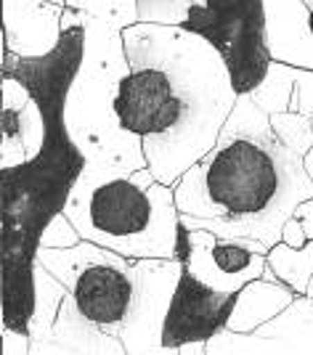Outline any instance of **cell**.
Wrapping results in <instances>:
<instances>
[{
	"mask_svg": "<svg viewBox=\"0 0 313 355\" xmlns=\"http://www.w3.org/2000/svg\"><path fill=\"white\" fill-rule=\"evenodd\" d=\"M192 0H138V21L180 27L192 14Z\"/></svg>",
	"mask_w": 313,
	"mask_h": 355,
	"instance_id": "603a6c76",
	"label": "cell"
},
{
	"mask_svg": "<svg viewBox=\"0 0 313 355\" xmlns=\"http://www.w3.org/2000/svg\"><path fill=\"white\" fill-rule=\"evenodd\" d=\"M289 112L313 117V69H300L289 98Z\"/></svg>",
	"mask_w": 313,
	"mask_h": 355,
	"instance_id": "d4e9b609",
	"label": "cell"
},
{
	"mask_svg": "<svg viewBox=\"0 0 313 355\" xmlns=\"http://www.w3.org/2000/svg\"><path fill=\"white\" fill-rule=\"evenodd\" d=\"M135 266L138 284L119 340L128 355H164V318L176 295L183 263L176 257H138Z\"/></svg>",
	"mask_w": 313,
	"mask_h": 355,
	"instance_id": "ba28073f",
	"label": "cell"
},
{
	"mask_svg": "<svg viewBox=\"0 0 313 355\" xmlns=\"http://www.w3.org/2000/svg\"><path fill=\"white\" fill-rule=\"evenodd\" d=\"M208 355H287V345L260 331L221 329L208 340Z\"/></svg>",
	"mask_w": 313,
	"mask_h": 355,
	"instance_id": "d6986e66",
	"label": "cell"
},
{
	"mask_svg": "<svg viewBox=\"0 0 313 355\" xmlns=\"http://www.w3.org/2000/svg\"><path fill=\"white\" fill-rule=\"evenodd\" d=\"M202 284L226 295H237L255 279L263 276L269 254L247 250L244 244L223 239L205 228L192 231V250L183 263Z\"/></svg>",
	"mask_w": 313,
	"mask_h": 355,
	"instance_id": "30bf717a",
	"label": "cell"
},
{
	"mask_svg": "<svg viewBox=\"0 0 313 355\" xmlns=\"http://www.w3.org/2000/svg\"><path fill=\"white\" fill-rule=\"evenodd\" d=\"M287 345V355H313V300L298 295L276 318L255 329Z\"/></svg>",
	"mask_w": 313,
	"mask_h": 355,
	"instance_id": "2e32d148",
	"label": "cell"
},
{
	"mask_svg": "<svg viewBox=\"0 0 313 355\" xmlns=\"http://www.w3.org/2000/svg\"><path fill=\"white\" fill-rule=\"evenodd\" d=\"M269 266L298 295H305L313 276V239H308L305 247H289L284 241L273 244L269 250Z\"/></svg>",
	"mask_w": 313,
	"mask_h": 355,
	"instance_id": "ac0fdd59",
	"label": "cell"
},
{
	"mask_svg": "<svg viewBox=\"0 0 313 355\" xmlns=\"http://www.w3.org/2000/svg\"><path fill=\"white\" fill-rule=\"evenodd\" d=\"M130 72L122 30L104 19L85 16V51L67 93L64 117L88 164L109 173L149 167L144 138L128 130L115 109L122 77Z\"/></svg>",
	"mask_w": 313,
	"mask_h": 355,
	"instance_id": "5b68a950",
	"label": "cell"
},
{
	"mask_svg": "<svg viewBox=\"0 0 313 355\" xmlns=\"http://www.w3.org/2000/svg\"><path fill=\"white\" fill-rule=\"evenodd\" d=\"M300 69L303 67H292V64H284V61H271L263 83L253 90V98L269 114L289 112V98H292V88H295Z\"/></svg>",
	"mask_w": 313,
	"mask_h": 355,
	"instance_id": "ffe728a7",
	"label": "cell"
},
{
	"mask_svg": "<svg viewBox=\"0 0 313 355\" xmlns=\"http://www.w3.org/2000/svg\"><path fill=\"white\" fill-rule=\"evenodd\" d=\"M64 212L83 239L130 260L176 257L180 220L176 189L162 183L151 167L109 173L85 162Z\"/></svg>",
	"mask_w": 313,
	"mask_h": 355,
	"instance_id": "277c9868",
	"label": "cell"
},
{
	"mask_svg": "<svg viewBox=\"0 0 313 355\" xmlns=\"http://www.w3.org/2000/svg\"><path fill=\"white\" fill-rule=\"evenodd\" d=\"M122 37L130 72L119 83L115 109L144 138L151 173L176 186L218 144L239 93L223 56L202 35L135 21Z\"/></svg>",
	"mask_w": 313,
	"mask_h": 355,
	"instance_id": "6da1fadb",
	"label": "cell"
},
{
	"mask_svg": "<svg viewBox=\"0 0 313 355\" xmlns=\"http://www.w3.org/2000/svg\"><path fill=\"white\" fill-rule=\"evenodd\" d=\"M303 3H305V6H308V8H313V0H303Z\"/></svg>",
	"mask_w": 313,
	"mask_h": 355,
	"instance_id": "836d02e7",
	"label": "cell"
},
{
	"mask_svg": "<svg viewBox=\"0 0 313 355\" xmlns=\"http://www.w3.org/2000/svg\"><path fill=\"white\" fill-rule=\"evenodd\" d=\"M80 241H83V236H80L77 225L67 218V212H59V215H53L51 223L43 228L40 247H56V250H64V247H75V244H80Z\"/></svg>",
	"mask_w": 313,
	"mask_h": 355,
	"instance_id": "cb8c5ba5",
	"label": "cell"
},
{
	"mask_svg": "<svg viewBox=\"0 0 313 355\" xmlns=\"http://www.w3.org/2000/svg\"><path fill=\"white\" fill-rule=\"evenodd\" d=\"M305 159V167H308V175H311V180H313V146H311V151L303 157Z\"/></svg>",
	"mask_w": 313,
	"mask_h": 355,
	"instance_id": "4dcf8cb0",
	"label": "cell"
},
{
	"mask_svg": "<svg viewBox=\"0 0 313 355\" xmlns=\"http://www.w3.org/2000/svg\"><path fill=\"white\" fill-rule=\"evenodd\" d=\"M183 30L202 35L223 56L237 93H253L271 67L266 0H208L192 6Z\"/></svg>",
	"mask_w": 313,
	"mask_h": 355,
	"instance_id": "52a82bcc",
	"label": "cell"
},
{
	"mask_svg": "<svg viewBox=\"0 0 313 355\" xmlns=\"http://www.w3.org/2000/svg\"><path fill=\"white\" fill-rule=\"evenodd\" d=\"M298 297V292L284 282H269V279H255L242 292H237V302L228 318V329L234 331H255L279 313Z\"/></svg>",
	"mask_w": 313,
	"mask_h": 355,
	"instance_id": "9a60e30c",
	"label": "cell"
},
{
	"mask_svg": "<svg viewBox=\"0 0 313 355\" xmlns=\"http://www.w3.org/2000/svg\"><path fill=\"white\" fill-rule=\"evenodd\" d=\"M85 51V27L64 30L45 56L0 51V74L19 77L45 117L40 154L0 170V326L24 329L35 311V263L43 228L64 205L85 170V154L69 135L64 106Z\"/></svg>",
	"mask_w": 313,
	"mask_h": 355,
	"instance_id": "7a4b0ae2",
	"label": "cell"
},
{
	"mask_svg": "<svg viewBox=\"0 0 313 355\" xmlns=\"http://www.w3.org/2000/svg\"><path fill=\"white\" fill-rule=\"evenodd\" d=\"M45 117L30 88L11 74H0V170L19 167L40 154Z\"/></svg>",
	"mask_w": 313,
	"mask_h": 355,
	"instance_id": "8fae6325",
	"label": "cell"
},
{
	"mask_svg": "<svg viewBox=\"0 0 313 355\" xmlns=\"http://www.w3.org/2000/svg\"><path fill=\"white\" fill-rule=\"evenodd\" d=\"M32 355H128V350L117 334L93 324L69 292L61 302L53 334L45 342H32Z\"/></svg>",
	"mask_w": 313,
	"mask_h": 355,
	"instance_id": "4fadbf2b",
	"label": "cell"
},
{
	"mask_svg": "<svg viewBox=\"0 0 313 355\" xmlns=\"http://www.w3.org/2000/svg\"><path fill=\"white\" fill-rule=\"evenodd\" d=\"M67 295H69L67 284L37 260L35 263V311H32L30 326H27L32 342H45L53 334V324L59 318L61 302L67 300Z\"/></svg>",
	"mask_w": 313,
	"mask_h": 355,
	"instance_id": "e0dca14e",
	"label": "cell"
},
{
	"mask_svg": "<svg viewBox=\"0 0 313 355\" xmlns=\"http://www.w3.org/2000/svg\"><path fill=\"white\" fill-rule=\"evenodd\" d=\"M311 27H313V8H311Z\"/></svg>",
	"mask_w": 313,
	"mask_h": 355,
	"instance_id": "e575fe53",
	"label": "cell"
},
{
	"mask_svg": "<svg viewBox=\"0 0 313 355\" xmlns=\"http://www.w3.org/2000/svg\"><path fill=\"white\" fill-rule=\"evenodd\" d=\"M192 3H194V6H202V3H208V0H192Z\"/></svg>",
	"mask_w": 313,
	"mask_h": 355,
	"instance_id": "d6a6232c",
	"label": "cell"
},
{
	"mask_svg": "<svg viewBox=\"0 0 313 355\" xmlns=\"http://www.w3.org/2000/svg\"><path fill=\"white\" fill-rule=\"evenodd\" d=\"M3 334V355H32V334L14 326H0Z\"/></svg>",
	"mask_w": 313,
	"mask_h": 355,
	"instance_id": "484cf974",
	"label": "cell"
},
{
	"mask_svg": "<svg viewBox=\"0 0 313 355\" xmlns=\"http://www.w3.org/2000/svg\"><path fill=\"white\" fill-rule=\"evenodd\" d=\"M305 295H308L313 300V276H311V284H308V289H305Z\"/></svg>",
	"mask_w": 313,
	"mask_h": 355,
	"instance_id": "1f68e13d",
	"label": "cell"
},
{
	"mask_svg": "<svg viewBox=\"0 0 313 355\" xmlns=\"http://www.w3.org/2000/svg\"><path fill=\"white\" fill-rule=\"evenodd\" d=\"M189 250H192V228L186 223L178 220V234H176V260L186 263L189 260Z\"/></svg>",
	"mask_w": 313,
	"mask_h": 355,
	"instance_id": "83f0119b",
	"label": "cell"
},
{
	"mask_svg": "<svg viewBox=\"0 0 313 355\" xmlns=\"http://www.w3.org/2000/svg\"><path fill=\"white\" fill-rule=\"evenodd\" d=\"M178 355H208V342L205 340L183 342L178 347Z\"/></svg>",
	"mask_w": 313,
	"mask_h": 355,
	"instance_id": "f546056e",
	"label": "cell"
},
{
	"mask_svg": "<svg viewBox=\"0 0 313 355\" xmlns=\"http://www.w3.org/2000/svg\"><path fill=\"white\" fill-rule=\"evenodd\" d=\"M37 260L56 273L93 324L117 334L130 313L138 284L135 260L83 239L75 247H40Z\"/></svg>",
	"mask_w": 313,
	"mask_h": 355,
	"instance_id": "8992f818",
	"label": "cell"
},
{
	"mask_svg": "<svg viewBox=\"0 0 313 355\" xmlns=\"http://www.w3.org/2000/svg\"><path fill=\"white\" fill-rule=\"evenodd\" d=\"M266 21L271 59L313 69L311 8L303 0H266Z\"/></svg>",
	"mask_w": 313,
	"mask_h": 355,
	"instance_id": "5bb4252c",
	"label": "cell"
},
{
	"mask_svg": "<svg viewBox=\"0 0 313 355\" xmlns=\"http://www.w3.org/2000/svg\"><path fill=\"white\" fill-rule=\"evenodd\" d=\"M282 241L289 244V247H305L308 244V234H305V225L300 220L298 215H289L287 223H284L282 231Z\"/></svg>",
	"mask_w": 313,
	"mask_h": 355,
	"instance_id": "4316f807",
	"label": "cell"
},
{
	"mask_svg": "<svg viewBox=\"0 0 313 355\" xmlns=\"http://www.w3.org/2000/svg\"><path fill=\"white\" fill-rule=\"evenodd\" d=\"M234 302H237V295L210 289L208 284H202L189 270V266H183L170 311L164 318V355H178V347L183 342H208L212 334L226 329Z\"/></svg>",
	"mask_w": 313,
	"mask_h": 355,
	"instance_id": "9c48e42d",
	"label": "cell"
},
{
	"mask_svg": "<svg viewBox=\"0 0 313 355\" xmlns=\"http://www.w3.org/2000/svg\"><path fill=\"white\" fill-rule=\"evenodd\" d=\"M295 215H298L300 220H303V225H305L308 239H313V196L305 199V202H300L298 209H295Z\"/></svg>",
	"mask_w": 313,
	"mask_h": 355,
	"instance_id": "f1b7e54d",
	"label": "cell"
},
{
	"mask_svg": "<svg viewBox=\"0 0 313 355\" xmlns=\"http://www.w3.org/2000/svg\"><path fill=\"white\" fill-rule=\"evenodd\" d=\"M67 6L104 19L117 30H125L138 21V0H67Z\"/></svg>",
	"mask_w": 313,
	"mask_h": 355,
	"instance_id": "7402d4cb",
	"label": "cell"
},
{
	"mask_svg": "<svg viewBox=\"0 0 313 355\" xmlns=\"http://www.w3.org/2000/svg\"><path fill=\"white\" fill-rule=\"evenodd\" d=\"M271 125L273 133L279 135L284 146H289L292 151H298L300 157H305L313 146V122L305 114L298 112H276L271 114Z\"/></svg>",
	"mask_w": 313,
	"mask_h": 355,
	"instance_id": "44dd1931",
	"label": "cell"
},
{
	"mask_svg": "<svg viewBox=\"0 0 313 355\" xmlns=\"http://www.w3.org/2000/svg\"><path fill=\"white\" fill-rule=\"evenodd\" d=\"M311 122H313V117H311Z\"/></svg>",
	"mask_w": 313,
	"mask_h": 355,
	"instance_id": "d590c367",
	"label": "cell"
},
{
	"mask_svg": "<svg viewBox=\"0 0 313 355\" xmlns=\"http://www.w3.org/2000/svg\"><path fill=\"white\" fill-rule=\"evenodd\" d=\"M173 189L180 223L192 231L273 247L287 218L313 196V180L305 159L273 133L269 112L253 93H239L218 144Z\"/></svg>",
	"mask_w": 313,
	"mask_h": 355,
	"instance_id": "3957f363",
	"label": "cell"
},
{
	"mask_svg": "<svg viewBox=\"0 0 313 355\" xmlns=\"http://www.w3.org/2000/svg\"><path fill=\"white\" fill-rule=\"evenodd\" d=\"M67 6L51 0H3L0 51L19 56H45L61 40V14Z\"/></svg>",
	"mask_w": 313,
	"mask_h": 355,
	"instance_id": "7c38bea8",
	"label": "cell"
}]
</instances>
